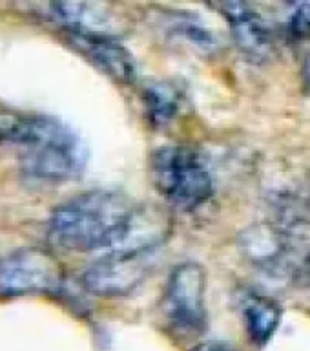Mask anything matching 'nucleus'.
<instances>
[{"mask_svg":"<svg viewBox=\"0 0 310 351\" xmlns=\"http://www.w3.org/2000/svg\"><path fill=\"white\" fill-rule=\"evenodd\" d=\"M135 203L122 192H82L66 199L48 219V238L73 252L120 251L137 213Z\"/></svg>","mask_w":310,"mask_h":351,"instance_id":"1","label":"nucleus"},{"mask_svg":"<svg viewBox=\"0 0 310 351\" xmlns=\"http://www.w3.org/2000/svg\"><path fill=\"white\" fill-rule=\"evenodd\" d=\"M2 148L15 158L22 174L49 183L77 180L88 161L81 136L49 115H16Z\"/></svg>","mask_w":310,"mask_h":351,"instance_id":"2","label":"nucleus"},{"mask_svg":"<svg viewBox=\"0 0 310 351\" xmlns=\"http://www.w3.org/2000/svg\"><path fill=\"white\" fill-rule=\"evenodd\" d=\"M148 172L161 196L179 210H196L214 194V178L203 156L192 147L166 145L153 150Z\"/></svg>","mask_w":310,"mask_h":351,"instance_id":"3","label":"nucleus"},{"mask_svg":"<svg viewBox=\"0 0 310 351\" xmlns=\"http://www.w3.org/2000/svg\"><path fill=\"white\" fill-rule=\"evenodd\" d=\"M161 320L177 340H196L207 331V273L196 262H183L170 273L161 295Z\"/></svg>","mask_w":310,"mask_h":351,"instance_id":"4","label":"nucleus"},{"mask_svg":"<svg viewBox=\"0 0 310 351\" xmlns=\"http://www.w3.org/2000/svg\"><path fill=\"white\" fill-rule=\"evenodd\" d=\"M64 280L60 260L44 247H18L0 256V300L59 295Z\"/></svg>","mask_w":310,"mask_h":351,"instance_id":"5","label":"nucleus"},{"mask_svg":"<svg viewBox=\"0 0 310 351\" xmlns=\"http://www.w3.org/2000/svg\"><path fill=\"white\" fill-rule=\"evenodd\" d=\"M148 267L146 252H106L82 273V285L95 296H126L146 280Z\"/></svg>","mask_w":310,"mask_h":351,"instance_id":"6","label":"nucleus"},{"mask_svg":"<svg viewBox=\"0 0 310 351\" xmlns=\"http://www.w3.org/2000/svg\"><path fill=\"white\" fill-rule=\"evenodd\" d=\"M216 10L227 19L237 48L256 62L274 57L272 29L246 0H210Z\"/></svg>","mask_w":310,"mask_h":351,"instance_id":"7","label":"nucleus"},{"mask_svg":"<svg viewBox=\"0 0 310 351\" xmlns=\"http://www.w3.org/2000/svg\"><path fill=\"white\" fill-rule=\"evenodd\" d=\"M51 15L64 33L117 37L122 26L106 0H51Z\"/></svg>","mask_w":310,"mask_h":351,"instance_id":"8","label":"nucleus"},{"mask_svg":"<svg viewBox=\"0 0 310 351\" xmlns=\"http://www.w3.org/2000/svg\"><path fill=\"white\" fill-rule=\"evenodd\" d=\"M66 40L77 53L92 62L104 75L112 77L120 84L135 81L137 68L133 55L117 40V37L66 33Z\"/></svg>","mask_w":310,"mask_h":351,"instance_id":"9","label":"nucleus"},{"mask_svg":"<svg viewBox=\"0 0 310 351\" xmlns=\"http://www.w3.org/2000/svg\"><path fill=\"white\" fill-rule=\"evenodd\" d=\"M281 318H283V309L278 302H274L268 296L250 295L243 304L246 333L257 348L268 344V340L278 331Z\"/></svg>","mask_w":310,"mask_h":351,"instance_id":"10","label":"nucleus"},{"mask_svg":"<svg viewBox=\"0 0 310 351\" xmlns=\"http://www.w3.org/2000/svg\"><path fill=\"white\" fill-rule=\"evenodd\" d=\"M163 29L194 51L212 55L219 48L218 37L196 16L186 13H163Z\"/></svg>","mask_w":310,"mask_h":351,"instance_id":"11","label":"nucleus"},{"mask_svg":"<svg viewBox=\"0 0 310 351\" xmlns=\"http://www.w3.org/2000/svg\"><path fill=\"white\" fill-rule=\"evenodd\" d=\"M183 103V92L168 81L150 82L142 90V104L148 121L159 128L170 125L179 115Z\"/></svg>","mask_w":310,"mask_h":351,"instance_id":"12","label":"nucleus"},{"mask_svg":"<svg viewBox=\"0 0 310 351\" xmlns=\"http://www.w3.org/2000/svg\"><path fill=\"white\" fill-rule=\"evenodd\" d=\"M287 32L296 40L310 38V0H287Z\"/></svg>","mask_w":310,"mask_h":351,"instance_id":"13","label":"nucleus"},{"mask_svg":"<svg viewBox=\"0 0 310 351\" xmlns=\"http://www.w3.org/2000/svg\"><path fill=\"white\" fill-rule=\"evenodd\" d=\"M192 351H229L224 346L218 344V342H203V344H197Z\"/></svg>","mask_w":310,"mask_h":351,"instance_id":"14","label":"nucleus"},{"mask_svg":"<svg viewBox=\"0 0 310 351\" xmlns=\"http://www.w3.org/2000/svg\"><path fill=\"white\" fill-rule=\"evenodd\" d=\"M301 77H303V86L310 93V57H307L305 64L301 68Z\"/></svg>","mask_w":310,"mask_h":351,"instance_id":"15","label":"nucleus"}]
</instances>
